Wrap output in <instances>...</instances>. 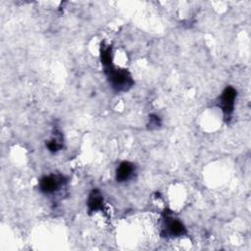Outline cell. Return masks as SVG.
<instances>
[{
	"mask_svg": "<svg viewBox=\"0 0 251 251\" xmlns=\"http://www.w3.org/2000/svg\"><path fill=\"white\" fill-rule=\"evenodd\" d=\"M104 72L110 85L117 92L127 91L133 85V78L126 70L117 69L114 65H111L104 68Z\"/></svg>",
	"mask_w": 251,
	"mask_h": 251,
	"instance_id": "6da1fadb",
	"label": "cell"
},
{
	"mask_svg": "<svg viewBox=\"0 0 251 251\" xmlns=\"http://www.w3.org/2000/svg\"><path fill=\"white\" fill-rule=\"evenodd\" d=\"M163 229L164 233L169 236H181L186 233L185 226L183 224L173 216L171 211H164L163 213Z\"/></svg>",
	"mask_w": 251,
	"mask_h": 251,
	"instance_id": "7a4b0ae2",
	"label": "cell"
},
{
	"mask_svg": "<svg viewBox=\"0 0 251 251\" xmlns=\"http://www.w3.org/2000/svg\"><path fill=\"white\" fill-rule=\"evenodd\" d=\"M236 90L232 86H226L219 98V107L222 109L225 119H229L234 108Z\"/></svg>",
	"mask_w": 251,
	"mask_h": 251,
	"instance_id": "3957f363",
	"label": "cell"
},
{
	"mask_svg": "<svg viewBox=\"0 0 251 251\" xmlns=\"http://www.w3.org/2000/svg\"><path fill=\"white\" fill-rule=\"evenodd\" d=\"M66 181L65 176L62 175L45 176L39 180V190L44 194H52L58 191Z\"/></svg>",
	"mask_w": 251,
	"mask_h": 251,
	"instance_id": "277c9868",
	"label": "cell"
},
{
	"mask_svg": "<svg viewBox=\"0 0 251 251\" xmlns=\"http://www.w3.org/2000/svg\"><path fill=\"white\" fill-rule=\"evenodd\" d=\"M135 171V167L132 163L128 161L122 162L116 171V179L119 182H125L131 178L133 173Z\"/></svg>",
	"mask_w": 251,
	"mask_h": 251,
	"instance_id": "5b68a950",
	"label": "cell"
},
{
	"mask_svg": "<svg viewBox=\"0 0 251 251\" xmlns=\"http://www.w3.org/2000/svg\"><path fill=\"white\" fill-rule=\"evenodd\" d=\"M87 209L89 214L101 211L103 209V196L98 189H93L87 198Z\"/></svg>",
	"mask_w": 251,
	"mask_h": 251,
	"instance_id": "8992f818",
	"label": "cell"
},
{
	"mask_svg": "<svg viewBox=\"0 0 251 251\" xmlns=\"http://www.w3.org/2000/svg\"><path fill=\"white\" fill-rule=\"evenodd\" d=\"M62 146H63V137L60 132H56L55 136H53L52 139L46 143L47 149L51 152H57L62 148Z\"/></svg>",
	"mask_w": 251,
	"mask_h": 251,
	"instance_id": "52a82bcc",
	"label": "cell"
},
{
	"mask_svg": "<svg viewBox=\"0 0 251 251\" xmlns=\"http://www.w3.org/2000/svg\"><path fill=\"white\" fill-rule=\"evenodd\" d=\"M161 125H162V122H161V119L159 118V116H157V115H155V114L150 115V117H149V124H148V127H149L150 129H152V128H157V127H159Z\"/></svg>",
	"mask_w": 251,
	"mask_h": 251,
	"instance_id": "ba28073f",
	"label": "cell"
}]
</instances>
